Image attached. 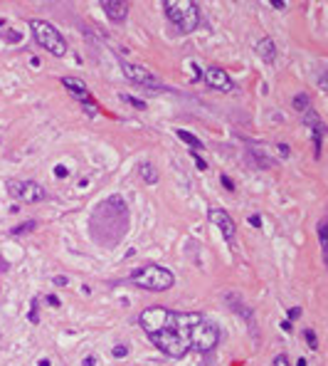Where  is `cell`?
Returning <instances> with one entry per match:
<instances>
[{
  "label": "cell",
  "instance_id": "1",
  "mask_svg": "<svg viewBox=\"0 0 328 366\" xmlns=\"http://www.w3.org/2000/svg\"><path fill=\"white\" fill-rule=\"evenodd\" d=\"M143 332L166 356L183 359L190 351H212L220 329L200 312H176L168 307H146L138 317Z\"/></svg>",
  "mask_w": 328,
  "mask_h": 366
},
{
  "label": "cell",
  "instance_id": "2",
  "mask_svg": "<svg viewBox=\"0 0 328 366\" xmlns=\"http://www.w3.org/2000/svg\"><path fill=\"white\" fill-rule=\"evenodd\" d=\"M163 10L180 35L195 32L200 25V5L193 0H163Z\"/></svg>",
  "mask_w": 328,
  "mask_h": 366
},
{
  "label": "cell",
  "instance_id": "3",
  "mask_svg": "<svg viewBox=\"0 0 328 366\" xmlns=\"http://www.w3.org/2000/svg\"><path fill=\"white\" fill-rule=\"evenodd\" d=\"M128 280H131L133 285L148 290V292H166V290H171L173 282H176L173 272H171L168 267H163V265H146V267H138V270H133V272L128 274Z\"/></svg>",
  "mask_w": 328,
  "mask_h": 366
},
{
  "label": "cell",
  "instance_id": "4",
  "mask_svg": "<svg viewBox=\"0 0 328 366\" xmlns=\"http://www.w3.org/2000/svg\"><path fill=\"white\" fill-rule=\"evenodd\" d=\"M28 25H30L32 37L37 40L40 47H45V50L52 52L55 57H62V55L67 52V42H64L62 32L57 30L55 25H50V23H45V20H30Z\"/></svg>",
  "mask_w": 328,
  "mask_h": 366
},
{
  "label": "cell",
  "instance_id": "5",
  "mask_svg": "<svg viewBox=\"0 0 328 366\" xmlns=\"http://www.w3.org/2000/svg\"><path fill=\"white\" fill-rule=\"evenodd\" d=\"M8 191L13 198H18L23 203H42L47 198V191L35 181H10Z\"/></svg>",
  "mask_w": 328,
  "mask_h": 366
},
{
  "label": "cell",
  "instance_id": "6",
  "mask_svg": "<svg viewBox=\"0 0 328 366\" xmlns=\"http://www.w3.org/2000/svg\"><path fill=\"white\" fill-rule=\"evenodd\" d=\"M208 218H210V223L222 233V238L227 240V245H235V240H237V228H235L232 218L227 215V211H222V208H212Z\"/></svg>",
  "mask_w": 328,
  "mask_h": 366
},
{
  "label": "cell",
  "instance_id": "7",
  "mask_svg": "<svg viewBox=\"0 0 328 366\" xmlns=\"http://www.w3.org/2000/svg\"><path fill=\"white\" fill-rule=\"evenodd\" d=\"M121 69H123L126 79H128V82H133V84H141V87H158L155 74H153V72H148L146 67H141V64L121 62Z\"/></svg>",
  "mask_w": 328,
  "mask_h": 366
},
{
  "label": "cell",
  "instance_id": "8",
  "mask_svg": "<svg viewBox=\"0 0 328 366\" xmlns=\"http://www.w3.org/2000/svg\"><path fill=\"white\" fill-rule=\"evenodd\" d=\"M203 79H205V84L212 87V89L217 92H232L235 89V84H232V77L222 69V67H215V64H210L208 69L200 74Z\"/></svg>",
  "mask_w": 328,
  "mask_h": 366
},
{
  "label": "cell",
  "instance_id": "9",
  "mask_svg": "<svg viewBox=\"0 0 328 366\" xmlns=\"http://www.w3.org/2000/svg\"><path fill=\"white\" fill-rule=\"evenodd\" d=\"M62 87L69 89V94H72L77 102H82V107L91 104V94H89V89H87V84H84L79 77H62Z\"/></svg>",
  "mask_w": 328,
  "mask_h": 366
},
{
  "label": "cell",
  "instance_id": "10",
  "mask_svg": "<svg viewBox=\"0 0 328 366\" xmlns=\"http://www.w3.org/2000/svg\"><path fill=\"white\" fill-rule=\"evenodd\" d=\"M101 8H104V13L111 23H123L128 18V10H131L128 3H123V0H104Z\"/></svg>",
  "mask_w": 328,
  "mask_h": 366
},
{
  "label": "cell",
  "instance_id": "11",
  "mask_svg": "<svg viewBox=\"0 0 328 366\" xmlns=\"http://www.w3.org/2000/svg\"><path fill=\"white\" fill-rule=\"evenodd\" d=\"M257 55H259L264 62H269V64L276 60V45L271 42V37H262V40L257 42Z\"/></svg>",
  "mask_w": 328,
  "mask_h": 366
},
{
  "label": "cell",
  "instance_id": "12",
  "mask_svg": "<svg viewBox=\"0 0 328 366\" xmlns=\"http://www.w3.org/2000/svg\"><path fill=\"white\" fill-rule=\"evenodd\" d=\"M176 134H178L180 141H185L188 146H190V151L195 149V151H203V141L195 136V134H190V131H185V129H176Z\"/></svg>",
  "mask_w": 328,
  "mask_h": 366
},
{
  "label": "cell",
  "instance_id": "13",
  "mask_svg": "<svg viewBox=\"0 0 328 366\" xmlns=\"http://www.w3.org/2000/svg\"><path fill=\"white\" fill-rule=\"evenodd\" d=\"M138 173H141V178H143L146 183H155V181H158V173H155L153 163H148V161L138 163Z\"/></svg>",
  "mask_w": 328,
  "mask_h": 366
},
{
  "label": "cell",
  "instance_id": "14",
  "mask_svg": "<svg viewBox=\"0 0 328 366\" xmlns=\"http://www.w3.org/2000/svg\"><path fill=\"white\" fill-rule=\"evenodd\" d=\"M291 104H294L296 112H308V109H311V97H308L306 92H298L296 97L291 99Z\"/></svg>",
  "mask_w": 328,
  "mask_h": 366
},
{
  "label": "cell",
  "instance_id": "15",
  "mask_svg": "<svg viewBox=\"0 0 328 366\" xmlns=\"http://www.w3.org/2000/svg\"><path fill=\"white\" fill-rule=\"evenodd\" d=\"M318 240H321V250H323V255H326L328 252V225H326V220L318 223Z\"/></svg>",
  "mask_w": 328,
  "mask_h": 366
},
{
  "label": "cell",
  "instance_id": "16",
  "mask_svg": "<svg viewBox=\"0 0 328 366\" xmlns=\"http://www.w3.org/2000/svg\"><path fill=\"white\" fill-rule=\"evenodd\" d=\"M30 230H35V220H28V223H23V225H15L10 233H13V235H25V233H30Z\"/></svg>",
  "mask_w": 328,
  "mask_h": 366
},
{
  "label": "cell",
  "instance_id": "17",
  "mask_svg": "<svg viewBox=\"0 0 328 366\" xmlns=\"http://www.w3.org/2000/svg\"><path fill=\"white\" fill-rule=\"evenodd\" d=\"M303 336H306V341H308L311 349H318V339H316V332H313V329H306Z\"/></svg>",
  "mask_w": 328,
  "mask_h": 366
},
{
  "label": "cell",
  "instance_id": "18",
  "mask_svg": "<svg viewBox=\"0 0 328 366\" xmlns=\"http://www.w3.org/2000/svg\"><path fill=\"white\" fill-rule=\"evenodd\" d=\"M190 158L195 161V166H198L200 171H205V168H208V163L203 161V156H200V153H198V151H190Z\"/></svg>",
  "mask_w": 328,
  "mask_h": 366
},
{
  "label": "cell",
  "instance_id": "19",
  "mask_svg": "<svg viewBox=\"0 0 328 366\" xmlns=\"http://www.w3.org/2000/svg\"><path fill=\"white\" fill-rule=\"evenodd\" d=\"M123 102L133 104L136 109H146V102H141V99H136V97H128V94H123Z\"/></svg>",
  "mask_w": 328,
  "mask_h": 366
},
{
  "label": "cell",
  "instance_id": "20",
  "mask_svg": "<svg viewBox=\"0 0 328 366\" xmlns=\"http://www.w3.org/2000/svg\"><path fill=\"white\" fill-rule=\"evenodd\" d=\"M271 366H291V364H289V359H286L284 354H279V356L271 361Z\"/></svg>",
  "mask_w": 328,
  "mask_h": 366
},
{
  "label": "cell",
  "instance_id": "21",
  "mask_svg": "<svg viewBox=\"0 0 328 366\" xmlns=\"http://www.w3.org/2000/svg\"><path fill=\"white\" fill-rule=\"evenodd\" d=\"M3 37H5L8 42H13V40H15V42H20V35H18L15 30H5V35H3Z\"/></svg>",
  "mask_w": 328,
  "mask_h": 366
},
{
  "label": "cell",
  "instance_id": "22",
  "mask_svg": "<svg viewBox=\"0 0 328 366\" xmlns=\"http://www.w3.org/2000/svg\"><path fill=\"white\" fill-rule=\"evenodd\" d=\"M220 183H222L227 191H235V183H232V178H230V176H222V178H220Z\"/></svg>",
  "mask_w": 328,
  "mask_h": 366
},
{
  "label": "cell",
  "instance_id": "23",
  "mask_svg": "<svg viewBox=\"0 0 328 366\" xmlns=\"http://www.w3.org/2000/svg\"><path fill=\"white\" fill-rule=\"evenodd\" d=\"M286 314H289V319L294 322V319H298V317H301V307H291V309H289Z\"/></svg>",
  "mask_w": 328,
  "mask_h": 366
},
{
  "label": "cell",
  "instance_id": "24",
  "mask_svg": "<svg viewBox=\"0 0 328 366\" xmlns=\"http://www.w3.org/2000/svg\"><path fill=\"white\" fill-rule=\"evenodd\" d=\"M67 173H69V171H67L64 166H55V176H57V178H67Z\"/></svg>",
  "mask_w": 328,
  "mask_h": 366
},
{
  "label": "cell",
  "instance_id": "25",
  "mask_svg": "<svg viewBox=\"0 0 328 366\" xmlns=\"http://www.w3.org/2000/svg\"><path fill=\"white\" fill-rule=\"evenodd\" d=\"M47 305H52V307H60L62 302H60V297H57V295H50V297H47Z\"/></svg>",
  "mask_w": 328,
  "mask_h": 366
},
{
  "label": "cell",
  "instance_id": "26",
  "mask_svg": "<svg viewBox=\"0 0 328 366\" xmlns=\"http://www.w3.org/2000/svg\"><path fill=\"white\" fill-rule=\"evenodd\" d=\"M271 8H276V10H286V3H284V0H271Z\"/></svg>",
  "mask_w": 328,
  "mask_h": 366
},
{
  "label": "cell",
  "instance_id": "27",
  "mask_svg": "<svg viewBox=\"0 0 328 366\" xmlns=\"http://www.w3.org/2000/svg\"><path fill=\"white\" fill-rule=\"evenodd\" d=\"M249 225H254V228H262V218H259V215H252V218H249Z\"/></svg>",
  "mask_w": 328,
  "mask_h": 366
},
{
  "label": "cell",
  "instance_id": "28",
  "mask_svg": "<svg viewBox=\"0 0 328 366\" xmlns=\"http://www.w3.org/2000/svg\"><path fill=\"white\" fill-rule=\"evenodd\" d=\"M126 354H128V351H126V346H116V349H114V356H119V359H123Z\"/></svg>",
  "mask_w": 328,
  "mask_h": 366
},
{
  "label": "cell",
  "instance_id": "29",
  "mask_svg": "<svg viewBox=\"0 0 328 366\" xmlns=\"http://www.w3.org/2000/svg\"><path fill=\"white\" fill-rule=\"evenodd\" d=\"M55 285H57V287L67 285V277H64V274H57V277H55Z\"/></svg>",
  "mask_w": 328,
  "mask_h": 366
},
{
  "label": "cell",
  "instance_id": "30",
  "mask_svg": "<svg viewBox=\"0 0 328 366\" xmlns=\"http://www.w3.org/2000/svg\"><path fill=\"white\" fill-rule=\"evenodd\" d=\"M279 151H281V156L286 158V156H289V146H286V144H279Z\"/></svg>",
  "mask_w": 328,
  "mask_h": 366
},
{
  "label": "cell",
  "instance_id": "31",
  "mask_svg": "<svg viewBox=\"0 0 328 366\" xmlns=\"http://www.w3.org/2000/svg\"><path fill=\"white\" fill-rule=\"evenodd\" d=\"M96 364V359H94V356H87V359H84V366H94Z\"/></svg>",
  "mask_w": 328,
  "mask_h": 366
},
{
  "label": "cell",
  "instance_id": "32",
  "mask_svg": "<svg viewBox=\"0 0 328 366\" xmlns=\"http://www.w3.org/2000/svg\"><path fill=\"white\" fill-rule=\"evenodd\" d=\"M40 366H50V361H47V359H42V361H40Z\"/></svg>",
  "mask_w": 328,
  "mask_h": 366
}]
</instances>
